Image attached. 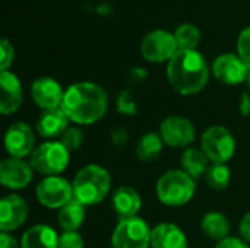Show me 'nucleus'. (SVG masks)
Returning <instances> with one entry per match:
<instances>
[{
    "mask_svg": "<svg viewBox=\"0 0 250 248\" xmlns=\"http://www.w3.org/2000/svg\"><path fill=\"white\" fill-rule=\"evenodd\" d=\"M177 51L179 47L174 35L163 29H155L146 34L141 42L142 57L151 63L170 61Z\"/></svg>",
    "mask_w": 250,
    "mask_h": 248,
    "instance_id": "9",
    "label": "nucleus"
},
{
    "mask_svg": "<svg viewBox=\"0 0 250 248\" xmlns=\"http://www.w3.org/2000/svg\"><path fill=\"white\" fill-rule=\"evenodd\" d=\"M151 248H188V240L177 225L163 222L151 232Z\"/></svg>",
    "mask_w": 250,
    "mask_h": 248,
    "instance_id": "19",
    "label": "nucleus"
},
{
    "mask_svg": "<svg viewBox=\"0 0 250 248\" xmlns=\"http://www.w3.org/2000/svg\"><path fill=\"white\" fill-rule=\"evenodd\" d=\"M117 111L122 113V114H129V115H133L136 114V104L132 98V95L125 91L119 95L117 98Z\"/></svg>",
    "mask_w": 250,
    "mask_h": 248,
    "instance_id": "29",
    "label": "nucleus"
},
{
    "mask_svg": "<svg viewBox=\"0 0 250 248\" xmlns=\"http://www.w3.org/2000/svg\"><path fill=\"white\" fill-rule=\"evenodd\" d=\"M231 180V171L226 164H214L209 165V168L205 172V181L207 184L215 190V191H223L230 186Z\"/></svg>",
    "mask_w": 250,
    "mask_h": 248,
    "instance_id": "25",
    "label": "nucleus"
},
{
    "mask_svg": "<svg viewBox=\"0 0 250 248\" xmlns=\"http://www.w3.org/2000/svg\"><path fill=\"white\" fill-rule=\"evenodd\" d=\"M62 108L70 121L82 126L94 124L107 111V94L97 83L78 82L64 91Z\"/></svg>",
    "mask_w": 250,
    "mask_h": 248,
    "instance_id": "1",
    "label": "nucleus"
},
{
    "mask_svg": "<svg viewBox=\"0 0 250 248\" xmlns=\"http://www.w3.org/2000/svg\"><path fill=\"white\" fill-rule=\"evenodd\" d=\"M21 248H59V235L47 225H35L23 232Z\"/></svg>",
    "mask_w": 250,
    "mask_h": 248,
    "instance_id": "20",
    "label": "nucleus"
},
{
    "mask_svg": "<svg viewBox=\"0 0 250 248\" xmlns=\"http://www.w3.org/2000/svg\"><path fill=\"white\" fill-rule=\"evenodd\" d=\"M126 140H127V132H126V129L117 127V129H114V130L111 132V142H113V145H114L116 148L125 146Z\"/></svg>",
    "mask_w": 250,
    "mask_h": 248,
    "instance_id": "33",
    "label": "nucleus"
},
{
    "mask_svg": "<svg viewBox=\"0 0 250 248\" xmlns=\"http://www.w3.org/2000/svg\"><path fill=\"white\" fill-rule=\"evenodd\" d=\"M249 72L243 60L230 53L218 56L212 63L214 76L226 85H239L245 82L249 76Z\"/></svg>",
    "mask_w": 250,
    "mask_h": 248,
    "instance_id": "12",
    "label": "nucleus"
},
{
    "mask_svg": "<svg viewBox=\"0 0 250 248\" xmlns=\"http://www.w3.org/2000/svg\"><path fill=\"white\" fill-rule=\"evenodd\" d=\"M237 51H239V57L243 60V63L250 70V26L245 28L240 32L237 41Z\"/></svg>",
    "mask_w": 250,
    "mask_h": 248,
    "instance_id": "28",
    "label": "nucleus"
},
{
    "mask_svg": "<svg viewBox=\"0 0 250 248\" xmlns=\"http://www.w3.org/2000/svg\"><path fill=\"white\" fill-rule=\"evenodd\" d=\"M158 200L170 208H179L192 200L195 196V178L183 170H171L160 177L157 181Z\"/></svg>",
    "mask_w": 250,
    "mask_h": 248,
    "instance_id": "4",
    "label": "nucleus"
},
{
    "mask_svg": "<svg viewBox=\"0 0 250 248\" xmlns=\"http://www.w3.org/2000/svg\"><path fill=\"white\" fill-rule=\"evenodd\" d=\"M85 221V206L76 199H72L63 208L59 209L57 222L63 232H76Z\"/></svg>",
    "mask_w": 250,
    "mask_h": 248,
    "instance_id": "21",
    "label": "nucleus"
},
{
    "mask_svg": "<svg viewBox=\"0 0 250 248\" xmlns=\"http://www.w3.org/2000/svg\"><path fill=\"white\" fill-rule=\"evenodd\" d=\"M0 248H21V246L9 232H1L0 234Z\"/></svg>",
    "mask_w": 250,
    "mask_h": 248,
    "instance_id": "35",
    "label": "nucleus"
},
{
    "mask_svg": "<svg viewBox=\"0 0 250 248\" xmlns=\"http://www.w3.org/2000/svg\"><path fill=\"white\" fill-rule=\"evenodd\" d=\"M240 114L243 117H248L250 114V96L248 94H242V98H240Z\"/></svg>",
    "mask_w": 250,
    "mask_h": 248,
    "instance_id": "36",
    "label": "nucleus"
},
{
    "mask_svg": "<svg viewBox=\"0 0 250 248\" xmlns=\"http://www.w3.org/2000/svg\"><path fill=\"white\" fill-rule=\"evenodd\" d=\"M171 88L180 95H195L204 89L209 77L208 64L196 50H179L167 66Z\"/></svg>",
    "mask_w": 250,
    "mask_h": 248,
    "instance_id": "2",
    "label": "nucleus"
},
{
    "mask_svg": "<svg viewBox=\"0 0 250 248\" xmlns=\"http://www.w3.org/2000/svg\"><path fill=\"white\" fill-rule=\"evenodd\" d=\"M215 248H249L248 243L242 238H234V237H227L223 241H220Z\"/></svg>",
    "mask_w": 250,
    "mask_h": 248,
    "instance_id": "32",
    "label": "nucleus"
},
{
    "mask_svg": "<svg viewBox=\"0 0 250 248\" xmlns=\"http://www.w3.org/2000/svg\"><path fill=\"white\" fill-rule=\"evenodd\" d=\"M59 248H83V240L78 232H63L59 237Z\"/></svg>",
    "mask_w": 250,
    "mask_h": 248,
    "instance_id": "30",
    "label": "nucleus"
},
{
    "mask_svg": "<svg viewBox=\"0 0 250 248\" xmlns=\"http://www.w3.org/2000/svg\"><path fill=\"white\" fill-rule=\"evenodd\" d=\"M113 210L120 219L133 218L138 215L142 206V199L139 193L129 186H122L114 190L111 199Z\"/></svg>",
    "mask_w": 250,
    "mask_h": 248,
    "instance_id": "18",
    "label": "nucleus"
},
{
    "mask_svg": "<svg viewBox=\"0 0 250 248\" xmlns=\"http://www.w3.org/2000/svg\"><path fill=\"white\" fill-rule=\"evenodd\" d=\"M174 38L179 50H195L201 41V32L195 25L185 23L176 29Z\"/></svg>",
    "mask_w": 250,
    "mask_h": 248,
    "instance_id": "26",
    "label": "nucleus"
},
{
    "mask_svg": "<svg viewBox=\"0 0 250 248\" xmlns=\"http://www.w3.org/2000/svg\"><path fill=\"white\" fill-rule=\"evenodd\" d=\"M246 82H248V86H249V89H250V72H249V76H248V79H246Z\"/></svg>",
    "mask_w": 250,
    "mask_h": 248,
    "instance_id": "37",
    "label": "nucleus"
},
{
    "mask_svg": "<svg viewBox=\"0 0 250 248\" xmlns=\"http://www.w3.org/2000/svg\"><path fill=\"white\" fill-rule=\"evenodd\" d=\"M160 136L171 148H188L195 142L196 130L186 117L170 115L160 124Z\"/></svg>",
    "mask_w": 250,
    "mask_h": 248,
    "instance_id": "10",
    "label": "nucleus"
},
{
    "mask_svg": "<svg viewBox=\"0 0 250 248\" xmlns=\"http://www.w3.org/2000/svg\"><path fill=\"white\" fill-rule=\"evenodd\" d=\"M37 200L48 209H60L73 199V186L63 177H44L35 189Z\"/></svg>",
    "mask_w": 250,
    "mask_h": 248,
    "instance_id": "8",
    "label": "nucleus"
},
{
    "mask_svg": "<svg viewBox=\"0 0 250 248\" xmlns=\"http://www.w3.org/2000/svg\"><path fill=\"white\" fill-rule=\"evenodd\" d=\"M69 117L63 111L62 107L54 108V110H47L42 111L37 121V133L42 137L53 139V137H60L67 129H69Z\"/></svg>",
    "mask_w": 250,
    "mask_h": 248,
    "instance_id": "17",
    "label": "nucleus"
},
{
    "mask_svg": "<svg viewBox=\"0 0 250 248\" xmlns=\"http://www.w3.org/2000/svg\"><path fill=\"white\" fill-rule=\"evenodd\" d=\"M201 149L214 164L229 162L236 152V139L224 126L208 127L201 137Z\"/></svg>",
    "mask_w": 250,
    "mask_h": 248,
    "instance_id": "6",
    "label": "nucleus"
},
{
    "mask_svg": "<svg viewBox=\"0 0 250 248\" xmlns=\"http://www.w3.org/2000/svg\"><path fill=\"white\" fill-rule=\"evenodd\" d=\"M0 86H1V101L0 113L3 115L13 114L22 104V86L16 75L12 72H0Z\"/></svg>",
    "mask_w": 250,
    "mask_h": 248,
    "instance_id": "16",
    "label": "nucleus"
},
{
    "mask_svg": "<svg viewBox=\"0 0 250 248\" xmlns=\"http://www.w3.org/2000/svg\"><path fill=\"white\" fill-rule=\"evenodd\" d=\"M182 168L192 178L205 177L207 170L209 168V159L205 152L199 148H188L182 155Z\"/></svg>",
    "mask_w": 250,
    "mask_h": 248,
    "instance_id": "22",
    "label": "nucleus"
},
{
    "mask_svg": "<svg viewBox=\"0 0 250 248\" xmlns=\"http://www.w3.org/2000/svg\"><path fill=\"white\" fill-rule=\"evenodd\" d=\"M202 232L215 241H223L230 234V222L229 219L220 212H208L201 222Z\"/></svg>",
    "mask_w": 250,
    "mask_h": 248,
    "instance_id": "23",
    "label": "nucleus"
},
{
    "mask_svg": "<svg viewBox=\"0 0 250 248\" xmlns=\"http://www.w3.org/2000/svg\"><path fill=\"white\" fill-rule=\"evenodd\" d=\"M31 96L42 111H47L62 107L64 92L57 80L51 77H40L31 85Z\"/></svg>",
    "mask_w": 250,
    "mask_h": 248,
    "instance_id": "15",
    "label": "nucleus"
},
{
    "mask_svg": "<svg viewBox=\"0 0 250 248\" xmlns=\"http://www.w3.org/2000/svg\"><path fill=\"white\" fill-rule=\"evenodd\" d=\"M0 51H1V58H0V70L4 72L13 61V47L7 39L0 41Z\"/></svg>",
    "mask_w": 250,
    "mask_h": 248,
    "instance_id": "31",
    "label": "nucleus"
},
{
    "mask_svg": "<svg viewBox=\"0 0 250 248\" xmlns=\"http://www.w3.org/2000/svg\"><path fill=\"white\" fill-rule=\"evenodd\" d=\"M242 240H245L246 243H250V212L243 216V219L240 221V227H239Z\"/></svg>",
    "mask_w": 250,
    "mask_h": 248,
    "instance_id": "34",
    "label": "nucleus"
},
{
    "mask_svg": "<svg viewBox=\"0 0 250 248\" xmlns=\"http://www.w3.org/2000/svg\"><path fill=\"white\" fill-rule=\"evenodd\" d=\"M73 199L83 206H94L101 203L111 187V177L108 171L97 164H89L78 171L73 178Z\"/></svg>",
    "mask_w": 250,
    "mask_h": 248,
    "instance_id": "3",
    "label": "nucleus"
},
{
    "mask_svg": "<svg viewBox=\"0 0 250 248\" xmlns=\"http://www.w3.org/2000/svg\"><path fill=\"white\" fill-rule=\"evenodd\" d=\"M70 152L57 140L38 145L29 156V164L34 171L41 175L51 177L62 174L69 165Z\"/></svg>",
    "mask_w": 250,
    "mask_h": 248,
    "instance_id": "5",
    "label": "nucleus"
},
{
    "mask_svg": "<svg viewBox=\"0 0 250 248\" xmlns=\"http://www.w3.org/2000/svg\"><path fill=\"white\" fill-rule=\"evenodd\" d=\"M32 167L22 158H7L0 164V181L12 190L25 189L32 180Z\"/></svg>",
    "mask_w": 250,
    "mask_h": 248,
    "instance_id": "13",
    "label": "nucleus"
},
{
    "mask_svg": "<svg viewBox=\"0 0 250 248\" xmlns=\"http://www.w3.org/2000/svg\"><path fill=\"white\" fill-rule=\"evenodd\" d=\"M4 149L10 158L31 156L35 149V134L29 124L13 123L4 133Z\"/></svg>",
    "mask_w": 250,
    "mask_h": 248,
    "instance_id": "11",
    "label": "nucleus"
},
{
    "mask_svg": "<svg viewBox=\"0 0 250 248\" xmlns=\"http://www.w3.org/2000/svg\"><path fill=\"white\" fill-rule=\"evenodd\" d=\"M149 225L139 216L120 219L111 235L113 248H149L151 247Z\"/></svg>",
    "mask_w": 250,
    "mask_h": 248,
    "instance_id": "7",
    "label": "nucleus"
},
{
    "mask_svg": "<svg viewBox=\"0 0 250 248\" xmlns=\"http://www.w3.org/2000/svg\"><path fill=\"white\" fill-rule=\"evenodd\" d=\"M85 140V133L82 132V129L79 127H69L62 136H60V143L69 151L73 152L76 149H79V146L83 143Z\"/></svg>",
    "mask_w": 250,
    "mask_h": 248,
    "instance_id": "27",
    "label": "nucleus"
},
{
    "mask_svg": "<svg viewBox=\"0 0 250 248\" xmlns=\"http://www.w3.org/2000/svg\"><path fill=\"white\" fill-rule=\"evenodd\" d=\"M164 140L157 133H146L144 134L139 142L136 143V156L142 162H151L155 161L163 151Z\"/></svg>",
    "mask_w": 250,
    "mask_h": 248,
    "instance_id": "24",
    "label": "nucleus"
},
{
    "mask_svg": "<svg viewBox=\"0 0 250 248\" xmlns=\"http://www.w3.org/2000/svg\"><path fill=\"white\" fill-rule=\"evenodd\" d=\"M28 203L18 194L4 196L0 202V229L9 232L21 228L28 218Z\"/></svg>",
    "mask_w": 250,
    "mask_h": 248,
    "instance_id": "14",
    "label": "nucleus"
}]
</instances>
